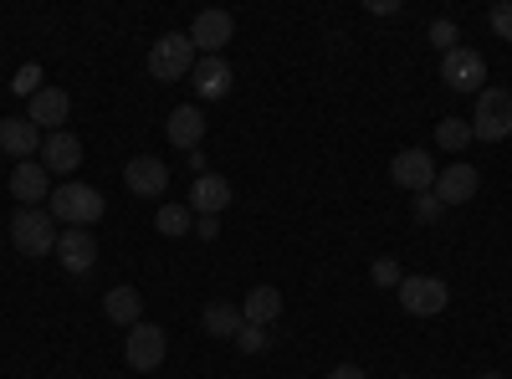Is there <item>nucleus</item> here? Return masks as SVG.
Masks as SVG:
<instances>
[{"label": "nucleus", "mask_w": 512, "mask_h": 379, "mask_svg": "<svg viewBox=\"0 0 512 379\" xmlns=\"http://www.w3.org/2000/svg\"><path fill=\"white\" fill-rule=\"evenodd\" d=\"M123 185L144 195V200H159L169 190V164L154 159V154H139V159H128V170H123Z\"/></svg>", "instance_id": "obj_13"}, {"label": "nucleus", "mask_w": 512, "mask_h": 379, "mask_svg": "<svg viewBox=\"0 0 512 379\" xmlns=\"http://www.w3.org/2000/svg\"><path fill=\"white\" fill-rule=\"evenodd\" d=\"M41 164H47V175H72L77 164H82V139L77 134H47L41 139V154H36Z\"/></svg>", "instance_id": "obj_16"}, {"label": "nucleus", "mask_w": 512, "mask_h": 379, "mask_svg": "<svg viewBox=\"0 0 512 379\" xmlns=\"http://www.w3.org/2000/svg\"><path fill=\"white\" fill-rule=\"evenodd\" d=\"M164 139L175 144V149H200V139H205V113L195 108V103H185V108H175L169 113V123H164Z\"/></svg>", "instance_id": "obj_17"}, {"label": "nucleus", "mask_w": 512, "mask_h": 379, "mask_svg": "<svg viewBox=\"0 0 512 379\" xmlns=\"http://www.w3.org/2000/svg\"><path fill=\"white\" fill-rule=\"evenodd\" d=\"M369 11H374V16H395L400 6H395V0H369Z\"/></svg>", "instance_id": "obj_33"}, {"label": "nucleus", "mask_w": 512, "mask_h": 379, "mask_svg": "<svg viewBox=\"0 0 512 379\" xmlns=\"http://www.w3.org/2000/svg\"><path fill=\"white\" fill-rule=\"evenodd\" d=\"M200 328L210 333V339H236V333L246 328V318H241L236 303H210V308L200 313Z\"/></svg>", "instance_id": "obj_22"}, {"label": "nucleus", "mask_w": 512, "mask_h": 379, "mask_svg": "<svg viewBox=\"0 0 512 379\" xmlns=\"http://www.w3.org/2000/svg\"><path fill=\"white\" fill-rule=\"evenodd\" d=\"M11 195H16V205H41V200H52V175H47V164H41V159L11 164Z\"/></svg>", "instance_id": "obj_14"}, {"label": "nucleus", "mask_w": 512, "mask_h": 379, "mask_svg": "<svg viewBox=\"0 0 512 379\" xmlns=\"http://www.w3.org/2000/svg\"><path fill=\"white\" fill-rule=\"evenodd\" d=\"M487 26H492L502 41H512V0H502V6H492V11H487Z\"/></svg>", "instance_id": "obj_29"}, {"label": "nucleus", "mask_w": 512, "mask_h": 379, "mask_svg": "<svg viewBox=\"0 0 512 379\" xmlns=\"http://www.w3.org/2000/svg\"><path fill=\"white\" fill-rule=\"evenodd\" d=\"M67 113H72V98H67L62 88H52V82H47V88H41V93H36L31 103H26V118L36 123L41 134H62Z\"/></svg>", "instance_id": "obj_15"}, {"label": "nucleus", "mask_w": 512, "mask_h": 379, "mask_svg": "<svg viewBox=\"0 0 512 379\" xmlns=\"http://www.w3.org/2000/svg\"><path fill=\"white\" fill-rule=\"evenodd\" d=\"M57 221H52V210H41V205H21L16 216H11V241L21 257H52L57 251Z\"/></svg>", "instance_id": "obj_2"}, {"label": "nucleus", "mask_w": 512, "mask_h": 379, "mask_svg": "<svg viewBox=\"0 0 512 379\" xmlns=\"http://www.w3.org/2000/svg\"><path fill=\"white\" fill-rule=\"evenodd\" d=\"M425 41H431V47L446 57V52H456V21H431V26H425Z\"/></svg>", "instance_id": "obj_25"}, {"label": "nucleus", "mask_w": 512, "mask_h": 379, "mask_svg": "<svg viewBox=\"0 0 512 379\" xmlns=\"http://www.w3.org/2000/svg\"><path fill=\"white\" fill-rule=\"evenodd\" d=\"M472 139H477V134H472V118H441V123H436V144H441L446 154H461Z\"/></svg>", "instance_id": "obj_24"}, {"label": "nucleus", "mask_w": 512, "mask_h": 379, "mask_svg": "<svg viewBox=\"0 0 512 379\" xmlns=\"http://www.w3.org/2000/svg\"><path fill=\"white\" fill-rule=\"evenodd\" d=\"M205 164H210V159H205L200 149H190V170H195V180H200V175H210V170H205Z\"/></svg>", "instance_id": "obj_34"}, {"label": "nucleus", "mask_w": 512, "mask_h": 379, "mask_svg": "<svg viewBox=\"0 0 512 379\" xmlns=\"http://www.w3.org/2000/svg\"><path fill=\"white\" fill-rule=\"evenodd\" d=\"M369 277H374V287H400V282H405V272H400L395 257H379V262L369 267Z\"/></svg>", "instance_id": "obj_28"}, {"label": "nucleus", "mask_w": 512, "mask_h": 379, "mask_svg": "<svg viewBox=\"0 0 512 379\" xmlns=\"http://www.w3.org/2000/svg\"><path fill=\"white\" fill-rule=\"evenodd\" d=\"M482 190V175H477V164H466V159H456V164H441V175H436V200L451 210V205H466Z\"/></svg>", "instance_id": "obj_11"}, {"label": "nucleus", "mask_w": 512, "mask_h": 379, "mask_svg": "<svg viewBox=\"0 0 512 379\" xmlns=\"http://www.w3.org/2000/svg\"><path fill=\"white\" fill-rule=\"evenodd\" d=\"M405 379H415V374H405Z\"/></svg>", "instance_id": "obj_36"}, {"label": "nucleus", "mask_w": 512, "mask_h": 379, "mask_svg": "<svg viewBox=\"0 0 512 379\" xmlns=\"http://www.w3.org/2000/svg\"><path fill=\"white\" fill-rule=\"evenodd\" d=\"M441 216H446V205L436 200V190H425V195H415V221H420V226H436Z\"/></svg>", "instance_id": "obj_27"}, {"label": "nucleus", "mask_w": 512, "mask_h": 379, "mask_svg": "<svg viewBox=\"0 0 512 379\" xmlns=\"http://www.w3.org/2000/svg\"><path fill=\"white\" fill-rule=\"evenodd\" d=\"M103 210H108V200H103L93 185L67 180V185H57V190H52V221H62V226L88 231V226H98V221H103Z\"/></svg>", "instance_id": "obj_1"}, {"label": "nucleus", "mask_w": 512, "mask_h": 379, "mask_svg": "<svg viewBox=\"0 0 512 379\" xmlns=\"http://www.w3.org/2000/svg\"><path fill=\"white\" fill-rule=\"evenodd\" d=\"M395 292H400V308L410 318H436V313L451 308V287L441 277H405Z\"/></svg>", "instance_id": "obj_5"}, {"label": "nucleus", "mask_w": 512, "mask_h": 379, "mask_svg": "<svg viewBox=\"0 0 512 379\" xmlns=\"http://www.w3.org/2000/svg\"><path fill=\"white\" fill-rule=\"evenodd\" d=\"M236 349H241V354H262V349H267V328H251V323H246V328L236 333Z\"/></svg>", "instance_id": "obj_30"}, {"label": "nucleus", "mask_w": 512, "mask_h": 379, "mask_svg": "<svg viewBox=\"0 0 512 379\" xmlns=\"http://www.w3.org/2000/svg\"><path fill=\"white\" fill-rule=\"evenodd\" d=\"M436 175H441V164L425 154V149H400L390 159V180L410 195H425V190H436Z\"/></svg>", "instance_id": "obj_8"}, {"label": "nucleus", "mask_w": 512, "mask_h": 379, "mask_svg": "<svg viewBox=\"0 0 512 379\" xmlns=\"http://www.w3.org/2000/svg\"><path fill=\"white\" fill-rule=\"evenodd\" d=\"M195 47H190V36L185 31H169V36H159L154 47H149V77L154 82H180V77H190L195 72Z\"/></svg>", "instance_id": "obj_3"}, {"label": "nucleus", "mask_w": 512, "mask_h": 379, "mask_svg": "<svg viewBox=\"0 0 512 379\" xmlns=\"http://www.w3.org/2000/svg\"><path fill=\"white\" fill-rule=\"evenodd\" d=\"M169 354V339H164V328L159 323H134L128 328V344H123V359L134 374H154Z\"/></svg>", "instance_id": "obj_6"}, {"label": "nucleus", "mask_w": 512, "mask_h": 379, "mask_svg": "<svg viewBox=\"0 0 512 379\" xmlns=\"http://www.w3.org/2000/svg\"><path fill=\"white\" fill-rule=\"evenodd\" d=\"M185 36H190L195 57H221V47L236 36V16H231V11H200Z\"/></svg>", "instance_id": "obj_9"}, {"label": "nucleus", "mask_w": 512, "mask_h": 379, "mask_svg": "<svg viewBox=\"0 0 512 379\" xmlns=\"http://www.w3.org/2000/svg\"><path fill=\"white\" fill-rule=\"evenodd\" d=\"M103 313H108L118 328L144 323V292H139V287H113L108 298H103Z\"/></svg>", "instance_id": "obj_20"}, {"label": "nucleus", "mask_w": 512, "mask_h": 379, "mask_svg": "<svg viewBox=\"0 0 512 379\" xmlns=\"http://www.w3.org/2000/svg\"><path fill=\"white\" fill-rule=\"evenodd\" d=\"M226 205H231V180L226 175H200L190 185V210L195 216H221Z\"/></svg>", "instance_id": "obj_19"}, {"label": "nucleus", "mask_w": 512, "mask_h": 379, "mask_svg": "<svg viewBox=\"0 0 512 379\" xmlns=\"http://www.w3.org/2000/svg\"><path fill=\"white\" fill-rule=\"evenodd\" d=\"M477 379H502V374H492V369H487V374H477Z\"/></svg>", "instance_id": "obj_35"}, {"label": "nucleus", "mask_w": 512, "mask_h": 379, "mask_svg": "<svg viewBox=\"0 0 512 379\" xmlns=\"http://www.w3.org/2000/svg\"><path fill=\"white\" fill-rule=\"evenodd\" d=\"M241 318H246L251 328L277 323V318H282V292H277V287H251L246 303H241Z\"/></svg>", "instance_id": "obj_21"}, {"label": "nucleus", "mask_w": 512, "mask_h": 379, "mask_svg": "<svg viewBox=\"0 0 512 379\" xmlns=\"http://www.w3.org/2000/svg\"><path fill=\"white\" fill-rule=\"evenodd\" d=\"M190 77H195V93H200V98H226V93L236 88V72H231L226 57H200Z\"/></svg>", "instance_id": "obj_18"}, {"label": "nucleus", "mask_w": 512, "mask_h": 379, "mask_svg": "<svg viewBox=\"0 0 512 379\" xmlns=\"http://www.w3.org/2000/svg\"><path fill=\"white\" fill-rule=\"evenodd\" d=\"M41 134L31 118H0V154H6L11 164H21V159H36L41 154Z\"/></svg>", "instance_id": "obj_12"}, {"label": "nucleus", "mask_w": 512, "mask_h": 379, "mask_svg": "<svg viewBox=\"0 0 512 379\" xmlns=\"http://www.w3.org/2000/svg\"><path fill=\"white\" fill-rule=\"evenodd\" d=\"M328 379H369L359 364H338V369H328Z\"/></svg>", "instance_id": "obj_32"}, {"label": "nucleus", "mask_w": 512, "mask_h": 379, "mask_svg": "<svg viewBox=\"0 0 512 379\" xmlns=\"http://www.w3.org/2000/svg\"><path fill=\"white\" fill-rule=\"evenodd\" d=\"M154 231H159V236H175V241L190 236V231H195V210H190V205H159V210H154Z\"/></svg>", "instance_id": "obj_23"}, {"label": "nucleus", "mask_w": 512, "mask_h": 379, "mask_svg": "<svg viewBox=\"0 0 512 379\" xmlns=\"http://www.w3.org/2000/svg\"><path fill=\"white\" fill-rule=\"evenodd\" d=\"M472 134L482 144H502L512 134V93L507 88H482L472 108Z\"/></svg>", "instance_id": "obj_4"}, {"label": "nucleus", "mask_w": 512, "mask_h": 379, "mask_svg": "<svg viewBox=\"0 0 512 379\" xmlns=\"http://www.w3.org/2000/svg\"><path fill=\"white\" fill-rule=\"evenodd\" d=\"M195 236H200V241H216V236H221V216H200V221H195Z\"/></svg>", "instance_id": "obj_31"}, {"label": "nucleus", "mask_w": 512, "mask_h": 379, "mask_svg": "<svg viewBox=\"0 0 512 379\" xmlns=\"http://www.w3.org/2000/svg\"><path fill=\"white\" fill-rule=\"evenodd\" d=\"M41 88H47V82H41V67H36V62H26V67L16 72V82H11V93H21L26 103H31Z\"/></svg>", "instance_id": "obj_26"}, {"label": "nucleus", "mask_w": 512, "mask_h": 379, "mask_svg": "<svg viewBox=\"0 0 512 379\" xmlns=\"http://www.w3.org/2000/svg\"><path fill=\"white\" fill-rule=\"evenodd\" d=\"M441 82H446L451 93H482V88H487V62H482V52H472V47L446 52V57H441Z\"/></svg>", "instance_id": "obj_7"}, {"label": "nucleus", "mask_w": 512, "mask_h": 379, "mask_svg": "<svg viewBox=\"0 0 512 379\" xmlns=\"http://www.w3.org/2000/svg\"><path fill=\"white\" fill-rule=\"evenodd\" d=\"M52 257L62 262V272H67V277H88V272L98 267V241H93V231L67 226V231L57 236V251H52Z\"/></svg>", "instance_id": "obj_10"}]
</instances>
